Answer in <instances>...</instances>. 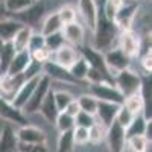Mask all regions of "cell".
<instances>
[{
  "mask_svg": "<svg viewBox=\"0 0 152 152\" xmlns=\"http://www.w3.org/2000/svg\"><path fill=\"white\" fill-rule=\"evenodd\" d=\"M32 32H34V29L31 26H28V24H23V26L17 31V34L14 35V38L11 40L12 46H14V49H15V52L28 49V44H29Z\"/></svg>",
  "mask_w": 152,
  "mask_h": 152,
  "instance_id": "cb8c5ba5",
  "label": "cell"
},
{
  "mask_svg": "<svg viewBox=\"0 0 152 152\" xmlns=\"http://www.w3.org/2000/svg\"><path fill=\"white\" fill-rule=\"evenodd\" d=\"M38 113L41 114V116L49 122V123H53L56 116H58V108H56V104H55V97H53V88L50 87L47 94L44 96L43 102L40 105V108H38Z\"/></svg>",
  "mask_w": 152,
  "mask_h": 152,
  "instance_id": "ffe728a7",
  "label": "cell"
},
{
  "mask_svg": "<svg viewBox=\"0 0 152 152\" xmlns=\"http://www.w3.org/2000/svg\"><path fill=\"white\" fill-rule=\"evenodd\" d=\"M0 119H3L9 123H17V125H26L28 117L21 110L15 108L9 100L3 99L0 96Z\"/></svg>",
  "mask_w": 152,
  "mask_h": 152,
  "instance_id": "5bb4252c",
  "label": "cell"
},
{
  "mask_svg": "<svg viewBox=\"0 0 152 152\" xmlns=\"http://www.w3.org/2000/svg\"><path fill=\"white\" fill-rule=\"evenodd\" d=\"M14 55H15V49L12 46V43L11 41L3 43L2 49H0V76L6 73V70L11 64V59Z\"/></svg>",
  "mask_w": 152,
  "mask_h": 152,
  "instance_id": "83f0119b",
  "label": "cell"
},
{
  "mask_svg": "<svg viewBox=\"0 0 152 152\" xmlns=\"http://www.w3.org/2000/svg\"><path fill=\"white\" fill-rule=\"evenodd\" d=\"M58 15H59V20L62 21V24H67V23H72L76 20L78 17V9L72 5H62L58 11Z\"/></svg>",
  "mask_w": 152,
  "mask_h": 152,
  "instance_id": "74e56055",
  "label": "cell"
},
{
  "mask_svg": "<svg viewBox=\"0 0 152 152\" xmlns=\"http://www.w3.org/2000/svg\"><path fill=\"white\" fill-rule=\"evenodd\" d=\"M50 87H52V79H50L47 75L43 73L40 76V79H38V82H37V85L34 88L31 97L28 99V102L24 104V107L21 108V111L24 114H35V113H38V108H40L43 99L47 94Z\"/></svg>",
  "mask_w": 152,
  "mask_h": 152,
  "instance_id": "5b68a950",
  "label": "cell"
},
{
  "mask_svg": "<svg viewBox=\"0 0 152 152\" xmlns=\"http://www.w3.org/2000/svg\"><path fill=\"white\" fill-rule=\"evenodd\" d=\"M3 3L9 15H17L21 11L28 9L34 3V0H3Z\"/></svg>",
  "mask_w": 152,
  "mask_h": 152,
  "instance_id": "d6a6232c",
  "label": "cell"
},
{
  "mask_svg": "<svg viewBox=\"0 0 152 152\" xmlns=\"http://www.w3.org/2000/svg\"><path fill=\"white\" fill-rule=\"evenodd\" d=\"M123 105H125L126 108H129L134 114L143 113L145 102H143L142 93H135V94H131V96H128V97H125V99H123Z\"/></svg>",
  "mask_w": 152,
  "mask_h": 152,
  "instance_id": "836d02e7",
  "label": "cell"
},
{
  "mask_svg": "<svg viewBox=\"0 0 152 152\" xmlns=\"http://www.w3.org/2000/svg\"><path fill=\"white\" fill-rule=\"evenodd\" d=\"M8 15H9V14H8V11H6V8H5L3 0H0V20L5 18V17H8Z\"/></svg>",
  "mask_w": 152,
  "mask_h": 152,
  "instance_id": "7dc6e473",
  "label": "cell"
},
{
  "mask_svg": "<svg viewBox=\"0 0 152 152\" xmlns=\"http://www.w3.org/2000/svg\"><path fill=\"white\" fill-rule=\"evenodd\" d=\"M79 50V55L88 62V66L90 67H94L97 70H100L104 75H107L110 79H113L111 76L108 75V70H107V66H105V59H104V52H100V50H96L94 47H88L85 44L79 46L78 47Z\"/></svg>",
  "mask_w": 152,
  "mask_h": 152,
  "instance_id": "7c38bea8",
  "label": "cell"
},
{
  "mask_svg": "<svg viewBox=\"0 0 152 152\" xmlns=\"http://www.w3.org/2000/svg\"><path fill=\"white\" fill-rule=\"evenodd\" d=\"M142 67H143V70H145V73H146V75H151V72H152L151 47H149V49H146V52H145V55H143V58H142Z\"/></svg>",
  "mask_w": 152,
  "mask_h": 152,
  "instance_id": "f6af8a7d",
  "label": "cell"
},
{
  "mask_svg": "<svg viewBox=\"0 0 152 152\" xmlns=\"http://www.w3.org/2000/svg\"><path fill=\"white\" fill-rule=\"evenodd\" d=\"M21 26H23V23L17 18H11V17L2 18L0 20V37H2V40L5 43L11 41Z\"/></svg>",
  "mask_w": 152,
  "mask_h": 152,
  "instance_id": "603a6c76",
  "label": "cell"
},
{
  "mask_svg": "<svg viewBox=\"0 0 152 152\" xmlns=\"http://www.w3.org/2000/svg\"><path fill=\"white\" fill-rule=\"evenodd\" d=\"M64 43H66V40H64V37H62V32L61 31L53 32V34H49V35H44V44H46V47L50 50V52L56 50L58 47H61Z\"/></svg>",
  "mask_w": 152,
  "mask_h": 152,
  "instance_id": "8d00e7d4",
  "label": "cell"
},
{
  "mask_svg": "<svg viewBox=\"0 0 152 152\" xmlns=\"http://www.w3.org/2000/svg\"><path fill=\"white\" fill-rule=\"evenodd\" d=\"M17 137H18V142L31 143V145L46 143V132L40 129L38 126H32L28 123L20 125V128L17 129Z\"/></svg>",
  "mask_w": 152,
  "mask_h": 152,
  "instance_id": "2e32d148",
  "label": "cell"
},
{
  "mask_svg": "<svg viewBox=\"0 0 152 152\" xmlns=\"http://www.w3.org/2000/svg\"><path fill=\"white\" fill-rule=\"evenodd\" d=\"M67 114H70V116L72 117H75L76 116V114H78L79 111H81V108H79V104H78V100H76V99H73L72 100V102L66 107V110H64Z\"/></svg>",
  "mask_w": 152,
  "mask_h": 152,
  "instance_id": "bcb514c9",
  "label": "cell"
},
{
  "mask_svg": "<svg viewBox=\"0 0 152 152\" xmlns=\"http://www.w3.org/2000/svg\"><path fill=\"white\" fill-rule=\"evenodd\" d=\"M3 43H5V41L2 40V37H0V49H2V46H3Z\"/></svg>",
  "mask_w": 152,
  "mask_h": 152,
  "instance_id": "c3c4849f",
  "label": "cell"
},
{
  "mask_svg": "<svg viewBox=\"0 0 152 152\" xmlns=\"http://www.w3.org/2000/svg\"><path fill=\"white\" fill-rule=\"evenodd\" d=\"M76 100H78L79 104V108L81 111H85L88 114H96V108H97V99L91 94V93H84L81 94L79 97H76Z\"/></svg>",
  "mask_w": 152,
  "mask_h": 152,
  "instance_id": "1f68e13d",
  "label": "cell"
},
{
  "mask_svg": "<svg viewBox=\"0 0 152 152\" xmlns=\"http://www.w3.org/2000/svg\"><path fill=\"white\" fill-rule=\"evenodd\" d=\"M38 75H43V64H41V62H37V61L31 59L28 67L24 69V72H23L24 79L34 78V76H38Z\"/></svg>",
  "mask_w": 152,
  "mask_h": 152,
  "instance_id": "7bdbcfd3",
  "label": "cell"
},
{
  "mask_svg": "<svg viewBox=\"0 0 152 152\" xmlns=\"http://www.w3.org/2000/svg\"><path fill=\"white\" fill-rule=\"evenodd\" d=\"M53 97H55V104H56L58 111H64L66 107L75 99V96L67 90H53Z\"/></svg>",
  "mask_w": 152,
  "mask_h": 152,
  "instance_id": "d590c367",
  "label": "cell"
},
{
  "mask_svg": "<svg viewBox=\"0 0 152 152\" xmlns=\"http://www.w3.org/2000/svg\"><path fill=\"white\" fill-rule=\"evenodd\" d=\"M79 56H81L79 55V50L76 49L75 46L69 44V43H64L61 47H58L56 50H53V52H52L53 61L56 62V64L66 67V69H69Z\"/></svg>",
  "mask_w": 152,
  "mask_h": 152,
  "instance_id": "9a60e30c",
  "label": "cell"
},
{
  "mask_svg": "<svg viewBox=\"0 0 152 152\" xmlns=\"http://www.w3.org/2000/svg\"><path fill=\"white\" fill-rule=\"evenodd\" d=\"M125 149H128V151H134V152H145V151H151V140H148V137H146L145 134H138V135L126 137Z\"/></svg>",
  "mask_w": 152,
  "mask_h": 152,
  "instance_id": "d4e9b609",
  "label": "cell"
},
{
  "mask_svg": "<svg viewBox=\"0 0 152 152\" xmlns=\"http://www.w3.org/2000/svg\"><path fill=\"white\" fill-rule=\"evenodd\" d=\"M73 140H75V146H84L88 143V128L84 126H73Z\"/></svg>",
  "mask_w": 152,
  "mask_h": 152,
  "instance_id": "ab89813d",
  "label": "cell"
},
{
  "mask_svg": "<svg viewBox=\"0 0 152 152\" xmlns=\"http://www.w3.org/2000/svg\"><path fill=\"white\" fill-rule=\"evenodd\" d=\"M88 93H91L97 100H108L114 104H123V96L119 91V88L111 81H100L88 84Z\"/></svg>",
  "mask_w": 152,
  "mask_h": 152,
  "instance_id": "277c9868",
  "label": "cell"
},
{
  "mask_svg": "<svg viewBox=\"0 0 152 152\" xmlns=\"http://www.w3.org/2000/svg\"><path fill=\"white\" fill-rule=\"evenodd\" d=\"M40 76H41V75L34 76V78H29V79H24V82H23V84L20 85V88H18V91L15 93L14 99L11 100V104L14 105L15 108L21 110V108L24 107V104H26L28 99L31 97V94H32V91H34V88H35L38 79H40Z\"/></svg>",
  "mask_w": 152,
  "mask_h": 152,
  "instance_id": "ac0fdd59",
  "label": "cell"
},
{
  "mask_svg": "<svg viewBox=\"0 0 152 152\" xmlns=\"http://www.w3.org/2000/svg\"><path fill=\"white\" fill-rule=\"evenodd\" d=\"M78 14L84 20L85 28L93 31L97 14H99V6L96 0H78Z\"/></svg>",
  "mask_w": 152,
  "mask_h": 152,
  "instance_id": "4fadbf2b",
  "label": "cell"
},
{
  "mask_svg": "<svg viewBox=\"0 0 152 152\" xmlns=\"http://www.w3.org/2000/svg\"><path fill=\"white\" fill-rule=\"evenodd\" d=\"M104 59H105V66H107L108 75L113 78V81H114L116 75L120 70L131 67V58L117 46H113L111 49L105 50L104 52Z\"/></svg>",
  "mask_w": 152,
  "mask_h": 152,
  "instance_id": "3957f363",
  "label": "cell"
},
{
  "mask_svg": "<svg viewBox=\"0 0 152 152\" xmlns=\"http://www.w3.org/2000/svg\"><path fill=\"white\" fill-rule=\"evenodd\" d=\"M114 85L119 88V91L122 93L123 97H128L131 94L135 93H140L142 90V76L135 73L134 70L128 69H123L120 70L116 78H114Z\"/></svg>",
  "mask_w": 152,
  "mask_h": 152,
  "instance_id": "7a4b0ae2",
  "label": "cell"
},
{
  "mask_svg": "<svg viewBox=\"0 0 152 152\" xmlns=\"http://www.w3.org/2000/svg\"><path fill=\"white\" fill-rule=\"evenodd\" d=\"M105 140L108 143V148L114 152H122L125 151V143H126V132L125 128L114 119L111 125L107 126V135Z\"/></svg>",
  "mask_w": 152,
  "mask_h": 152,
  "instance_id": "ba28073f",
  "label": "cell"
},
{
  "mask_svg": "<svg viewBox=\"0 0 152 152\" xmlns=\"http://www.w3.org/2000/svg\"><path fill=\"white\" fill-rule=\"evenodd\" d=\"M32 56H31V52L28 49L24 50H18V52H15V55L12 56L11 59V64L6 70V73L9 75H18V73H23L24 69L28 67V64L31 62Z\"/></svg>",
  "mask_w": 152,
  "mask_h": 152,
  "instance_id": "7402d4cb",
  "label": "cell"
},
{
  "mask_svg": "<svg viewBox=\"0 0 152 152\" xmlns=\"http://www.w3.org/2000/svg\"><path fill=\"white\" fill-rule=\"evenodd\" d=\"M120 105L114 104V102H108V100H97V108H96V114H94L96 120L105 126L111 125L113 120L116 119V114H117Z\"/></svg>",
  "mask_w": 152,
  "mask_h": 152,
  "instance_id": "e0dca14e",
  "label": "cell"
},
{
  "mask_svg": "<svg viewBox=\"0 0 152 152\" xmlns=\"http://www.w3.org/2000/svg\"><path fill=\"white\" fill-rule=\"evenodd\" d=\"M146 126H148V119L145 117L143 113H138L134 116V119L131 120V123L125 128L126 137H131V135H138V134H145L146 131Z\"/></svg>",
  "mask_w": 152,
  "mask_h": 152,
  "instance_id": "484cf974",
  "label": "cell"
},
{
  "mask_svg": "<svg viewBox=\"0 0 152 152\" xmlns=\"http://www.w3.org/2000/svg\"><path fill=\"white\" fill-rule=\"evenodd\" d=\"M56 149L59 152H72L75 151V140H73V128L67 131H61L58 142H56Z\"/></svg>",
  "mask_w": 152,
  "mask_h": 152,
  "instance_id": "f546056e",
  "label": "cell"
},
{
  "mask_svg": "<svg viewBox=\"0 0 152 152\" xmlns=\"http://www.w3.org/2000/svg\"><path fill=\"white\" fill-rule=\"evenodd\" d=\"M138 0H126L122 5V8L117 11L116 17H114V23L119 28V31H125V29H131L134 24V18L138 9Z\"/></svg>",
  "mask_w": 152,
  "mask_h": 152,
  "instance_id": "52a82bcc",
  "label": "cell"
},
{
  "mask_svg": "<svg viewBox=\"0 0 152 152\" xmlns=\"http://www.w3.org/2000/svg\"><path fill=\"white\" fill-rule=\"evenodd\" d=\"M91 32H93L91 47H94L96 50H100V52H105V50L111 49L117 43V37H119L120 31L116 26V23L113 20H108L102 12L99 11L96 24H94Z\"/></svg>",
  "mask_w": 152,
  "mask_h": 152,
  "instance_id": "6da1fadb",
  "label": "cell"
},
{
  "mask_svg": "<svg viewBox=\"0 0 152 152\" xmlns=\"http://www.w3.org/2000/svg\"><path fill=\"white\" fill-rule=\"evenodd\" d=\"M69 72L72 73V76H73L76 81L85 82V76H87V72H88V62H87L82 56H79V58L69 67Z\"/></svg>",
  "mask_w": 152,
  "mask_h": 152,
  "instance_id": "4dcf8cb0",
  "label": "cell"
},
{
  "mask_svg": "<svg viewBox=\"0 0 152 152\" xmlns=\"http://www.w3.org/2000/svg\"><path fill=\"white\" fill-rule=\"evenodd\" d=\"M23 82H24L23 73H18V75L5 73V75H2L0 76V96L11 102Z\"/></svg>",
  "mask_w": 152,
  "mask_h": 152,
  "instance_id": "30bf717a",
  "label": "cell"
},
{
  "mask_svg": "<svg viewBox=\"0 0 152 152\" xmlns=\"http://www.w3.org/2000/svg\"><path fill=\"white\" fill-rule=\"evenodd\" d=\"M134 116L135 114L129 110V108H126L123 104L119 107V111H117V114H116V120L123 126V128H126L129 123H131V120L134 119Z\"/></svg>",
  "mask_w": 152,
  "mask_h": 152,
  "instance_id": "f35d334b",
  "label": "cell"
},
{
  "mask_svg": "<svg viewBox=\"0 0 152 152\" xmlns=\"http://www.w3.org/2000/svg\"><path fill=\"white\" fill-rule=\"evenodd\" d=\"M43 46H46L44 44V35L41 32H35L34 31L32 35H31L29 44H28V50H29V52H32V50H35L38 47H43Z\"/></svg>",
  "mask_w": 152,
  "mask_h": 152,
  "instance_id": "ee69618b",
  "label": "cell"
},
{
  "mask_svg": "<svg viewBox=\"0 0 152 152\" xmlns=\"http://www.w3.org/2000/svg\"><path fill=\"white\" fill-rule=\"evenodd\" d=\"M44 14V5L43 3H38L34 2L28 9L21 11L20 14H17V20H20L23 24H28V26H34V23H38L40 18Z\"/></svg>",
  "mask_w": 152,
  "mask_h": 152,
  "instance_id": "44dd1931",
  "label": "cell"
},
{
  "mask_svg": "<svg viewBox=\"0 0 152 152\" xmlns=\"http://www.w3.org/2000/svg\"><path fill=\"white\" fill-rule=\"evenodd\" d=\"M43 73L47 75L52 81L64 82V84H76V85H78V84L81 85V84H82V82L76 81V79L73 78L72 73L69 72V69H66V67H62V66L56 64V62L52 61V59L46 61L44 64H43Z\"/></svg>",
  "mask_w": 152,
  "mask_h": 152,
  "instance_id": "9c48e42d",
  "label": "cell"
},
{
  "mask_svg": "<svg viewBox=\"0 0 152 152\" xmlns=\"http://www.w3.org/2000/svg\"><path fill=\"white\" fill-rule=\"evenodd\" d=\"M94 122H96V117L93 116V114H88L85 111H79L75 116V125L84 126V128H90Z\"/></svg>",
  "mask_w": 152,
  "mask_h": 152,
  "instance_id": "60d3db41",
  "label": "cell"
},
{
  "mask_svg": "<svg viewBox=\"0 0 152 152\" xmlns=\"http://www.w3.org/2000/svg\"><path fill=\"white\" fill-rule=\"evenodd\" d=\"M53 123H55L56 129L59 132L61 131H67V129H72L75 126V117H72L70 114H67L66 111H59Z\"/></svg>",
  "mask_w": 152,
  "mask_h": 152,
  "instance_id": "e575fe53",
  "label": "cell"
},
{
  "mask_svg": "<svg viewBox=\"0 0 152 152\" xmlns=\"http://www.w3.org/2000/svg\"><path fill=\"white\" fill-rule=\"evenodd\" d=\"M34 2H41V0H34Z\"/></svg>",
  "mask_w": 152,
  "mask_h": 152,
  "instance_id": "681fc988",
  "label": "cell"
},
{
  "mask_svg": "<svg viewBox=\"0 0 152 152\" xmlns=\"http://www.w3.org/2000/svg\"><path fill=\"white\" fill-rule=\"evenodd\" d=\"M18 146L17 131L14 129L12 123H6L0 129V152H15Z\"/></svg>",
  "mask_w": 152,
  "mask_h": 152,
  "instance_id": "d6986e66",
  "label": "cell"
},
{
  "mask_svg": "<svg viewBox=\"0 0 152 152\" xmlns=\"http://www.w3.org/2000/svg\"><path fill=\"white\" fill-rule=\"evenodd\" d=\"M62 28V21L59 20V15H58V12H52V14H49L43 23H41V34L43 35H49V34H53V32H58L61 31Z\"/></svg>",
  "mask_w": 152,
  "mask_h": 152,
  "instance_id": "4316f807",
  "label": "cell"
},
{
  "mask_svg": "<svg viewBox=\"0 0 152 152\" xmlns=\"http://www.w3.org/2000/svg\"><path fill=\"white\" fill-rule=\"evenodd\" d=\"M117 47H120L131 59L137 58L140 55V49H142V40L138 32L134 29L120 31L117 37Z\"/></svg>",
  "mask_w": 152,
  "mask_h": 152,
  "instance_id": "8992f818",
  "label": "cell"
},
{
  "mask_svg": "<svg viewBox=\"0 0 152 152\" xmlns=\"http://www.w3.org/2000/svg\"><path fill=\"white\" fill-rule=\"evenodd\" d=\"M31 56H32L34 61L44 64L46 61L52 59V52H50V50H49L46 46H43V47H38V49L32 50V52H31Z\"/></svg>",
  "mask_w": 152,
  "mask_h": 152,
  "instance_id": "b9f144b4",
  "label": "cell"
},
{
  "mask_svg": "<svg viewBox=\"0 0 152 152\" xmlns=\"http://www.w3.org/2000/svg\"><path fill=\"white\" fill-rule=\"evenodd\" d=\"M61 32H62V37H64L66 43H69L75 47L85 44V26H82L78 20L67 23V24H62Z\"/></svg>",
  "mask_w": 152,
  "mask_h": 152,
  "instance_id": "8fae6325",
  "label": "cell"
},
{
  "mask_svg": "<svg viewBox=\"0 0 152 152\" xmlns=\"http://www.w3.org/2000/svg\"><path fill=\"white\" fill-rule=\"evenodd\" d=\"M105 135H107V126L96 120L88 128V143H93V145L102 143L105 142Z\"/></svg>",
  "mask_w": 152,
  "mask_h": 152,
  "instance_id": "f1b7e54d",
  "label": "cell"
}]
</instances>
